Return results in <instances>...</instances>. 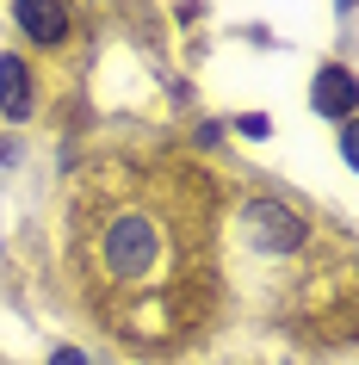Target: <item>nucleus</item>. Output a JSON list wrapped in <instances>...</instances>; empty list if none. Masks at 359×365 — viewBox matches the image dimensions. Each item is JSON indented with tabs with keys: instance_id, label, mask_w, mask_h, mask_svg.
I'll return each instance as SVG.
<instances>
[{
	"instance_id": "6",
	"label": "nucleus",
	"mask_w": 359,
	"mask_h": 365,
	"mask_svg": "<svg viewBox=\"0 0 359 365\" xmlns=\"http://www.w3.org/2000/svg\"><path fill=\"white\" fill-rule=\"evenodd\" d=\"M236 130H242V136H266V130H273V118H261V112H248V118H236Z\"/></svg>"
},
{
	"instance_id": "1",
	"label": "nucleus",
	"mask_w": 359,
	"mask_h": 365,
	"mask_svg": "<svg viewBox=\"0 0 359 365\" xmlns=\"http://www.w3.org/2000/svg\"><path fill=\"white\" fill-rule=\"evenodd\" d=\"M155 260H161V230H155L143 211H124L106 223V272L136 285V279H149Z\"/></svg>"
},
{
	"instance_id": "3",
	"label": "nucleus",
	"mask_w": 359,
	"mask_h": 365,
	"mask_svg": "<svg viewBox=\"0 0 359 365\" xmlns=\"http://www.w3.org/2000/svg\"><path fill=\"white\" fill-rule=\"evenodd\" d=\"M13 19L31 43H62L69 38V6L62 0H13Z\"/></svg>"
},
{
	"instance_id": "5",
	"label": "nucleus",
	"mask_w": 359,
	"mask_h": 365,
	"mask_svg": "<svg viewBox=\"0 0 359 365\" xmlns=\"http://www.w3.org/2000/svg\"><path fill=\"white\" fill-rule=\"evenodd\" d=\"M31 106H38V93H31V68H25L19 56H0V118H6V124H25Z\"/></svg>"
},
{
	"instance_id": "8",
	"label": "nucleus",
	"mask_w": 359,
	"mask_h": 365,
	"mask_svg": "<svg viewBox=\"0 0 359 365\" xmlns=\"http://www.w3.org/2000/svg\"><path fill=\"white\" fill-rule=\"evenodd\" d=\"M335 6H340V13H347V6H353V0H335Z\"/></svg>"
},
{
	"instance_id": "4",
	"label": "nucleus",
	"mask_w": 359,
	"mask_h": 365,
	"mask_svg": "<svg viewBox=\"0 0 359 365\" xmlns=\"http://www.w3.org/2000/svg\"><path fill=\"white\" fill-rule=\"evenodd\" d=\"M310 106H316L322 118H353V106H359V87H353V75L347 68H316V81H310Z\"/></svg>"
},
{
	"instance_id": "2",
	"label": "nucleus",
	"mask_w": 359,
	"mask_h": 365,
	"mask_svg": "<svg viewBox=\"0 0 359 365\" xmlns=\"http://www.w3.org/2000/svg\"><path fill=\"white\" fill-rule=\"evenodd\" d=\"M242 230L254 248L266 254H298L303 242H310V223H303L291 205H279V198H248L242 205Z\"/></svg>"
},
{
	"instance_id": "7",
	"label": "nucleus",
	"mask_w": 359,
	"mask_h": 365,
	"mask_svg": "<svg viewBox=\"0 0 359 365\" xmlns=\"http://www.w3.org/2000/svg\"><path fill=\"white\" fill-rule=\"evenodd\" d=\"M50 365H87V353H81V346H56V353H50Z\"/></svg>"
}]
</instances>
